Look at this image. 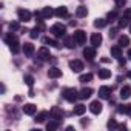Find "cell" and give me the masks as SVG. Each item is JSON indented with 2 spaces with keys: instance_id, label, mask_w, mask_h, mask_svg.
Returning <instances> with one entry per match:
<instances>
[{
  "instance_id": "32",
  "label": "cell",
  "mask_w": 131,
  "mask_h": 131,
  "mask_svg": "<svg viewBox=\"0 0 131 131\" xmlns=\"http://www.w3.org/2000/svg\"><path fill=\"white\" fill-rule=\"evenodd\" d=\"M119 45L120 46H128L129 45V37L128 36H120L119 37Z\"/></svg>"
},
{
  "instance_id": "12",
  "label": "cell",
  "mask_w": 131,
  "mask_h": 131,
  "mask_svg": "<svg viewBox=\"0 0 131 131\" xmlns=\"http://www.w3.org/2000/svg\"><path fill=\"white\" fill-rule=\"evenodd\" d=\"M83 56H85V59L86 60H94V57H96V49H94V46L93 48H85L83 49Z\"/></svg>"
},
{
  "instance_id": "20",
  "label": "cell",
  "mask_w": 131,
  "mask_h": 131,
  "mask_svg": "<svg viewBox=\"0 0 131 131\" xmlns=\"http://www.w3.org/2000/svg\"><path fill=\"white\" fill-rule=\"evenodd\" d=\"M111 56L116 57V59L122 57V46H120V45H114V46H111Z\"/></svg>"
},
{
  "instance_id": "10",
  "label": "cell",
  "mask_w": 131,
  "mask_h": 131,
  "mask_svg": "<svg viewBox=\"0 0 131 131\" xmlns=\"http://www.w3.org/2000/svg\"><path fill=\"white\" fill-rule=\"evenodd\" d=\"M37 56H39V59L40 60H48L51 56H49V49L46 48V46H42L39 51H37Z\"/></svg>"
},
{
  "instance_id": "24",
  "label": "cell",
  "mask_w": 131,
  "mask_h": 131,
  "mask_svg": "<svg viewBox=\"0 0 131 131\" xmlns=\"http://www.w3.org/2000/svg\"><path fill=\"white\" fill-rule=\"evenodd\" d=\"M42 42H43L45 45H49V46L59 48V43H57V40H54L52 37H43V39H42Z\"/></svg>"
},
{
  "instance_id": "18",
  "label": "cell",
  "mask_w": 131,
  "mask_h": 131,
  "mask_svg": "<svg viewBox=\"0 0 131 131\" xmlns=\"http://www.w3.org/2000/svg\"><path fill=\"white\" fill-rule=\"evenodd\" d=\"M117 113H120V114H129L131 116V105L129 103H123V105H119L117 106Z\"/></svg>"
},
{
  "instance_id": "38",
  "label": "cell",
  "mask_w": 131,
  "mask_h": 131,
  "mask_svg": "<svg viewBox=\"0 0 131 131\" xmlns=\"http://www.w3.org/2000/svg\"><path fill=\"white\" fill-rule=\"evenodd\" d=\"M114 2H116V5H117V6H125L126 0H114Z\"/></svg>"
},
{
  "instance_id": "3",
  "label": "cell",
  "mask_w": 131,
  "mask_h": 131,
  "mask_svg": "<svg viewBox=\"0 0 131 131\" xmlns=\"http://www.w3.org/2000/svg\"><path fill=\"white\" fill-rule=\"evenodd\" d=\"M51 32L54 37H65V32H67V26L62 23H56L51 26Z\"/></svg>"
},
{
  "instance_id": "6",
  "label": "cell",
  "mask_w": 131,
  "mask_h": 131,
  "mask_svg": "<svg viewBox=\"0 0 131 131\" xmlns=\"http://www.w3.org/2000/svg\"><path fill=\"white\" fill-rule=\"evenodd\" d=\"M70 68L74 71V73H80L83 70V62L82 60H71L70 62Z\"/></svg>"
},
{
  "instance_id": "29",
  "label": "cell",
  "mask_w": 131,
  "mask_h": 131,
  "mask_svg": "<svg viewBox=\"0 0 131 131\" xmlns=\"http://www.w3.org/2000/svg\"><path fill=\"white\" fill-rule=\"evenodd\" d=\"M74 43H77L74 37H67V39H65V46H67V48H70V49H73V48L76 46Z\"/></svg>"
},
{
  "instance_id": "14",
  "label": "cell",
  "mask_w": 131,
  "mask_h": 131,
  "mask_svg": "<svg viewBox=\"0 0 131 131\" xmlns=\"http://www.w3.org/2000/svg\"><path fill=\"white\" fill-rule=\"evenodd\" d=\"M43 28H45V25H43L42 22L39 23V26H36V28H32V29H31V32H29V36H31V39H37V37H39V34H40V31H42Z\"/></svg>"
},
{
  "instance_id": "17",
  "label": "cell",
  "mask_w": 131,
  "mask_h": 131,
  "mask_svg": "<svg viewBox=\"0 0 131 131\" xmlns=\"http://www.w3.org/2000/svg\"><path fill=\"white\" fill-rule=\"evenodd\" d=\"M91 94H93V90H91V88H83V90H80V93H79V99H82V100L90 99Z\"/></svg>"
},
{
  "instance_id": "1",
  "label": "cell",
  "mask_w": 131,
  "mask_h": 131,
  "mask_svg": "<svg viewBox=\"0 0 131 131\" xmlns=\"http://www.w3.org/2000/svg\"><path fill=\"white\" fill-rule=\"evenodd\" d=\"M5 43L9 45V48H11V51H13L14 54L19 52V39H17V36H14L13 32H9V34L5 36Z\"/></svg>"
},
{
  "instance_id": "26",
  "label": "cell",
  "mask_w": 131,
  "mask_h": 131,
  "mask_svg": "<svg viewBox=\"0 0 131 131\" xmlns=\"http://www.w3.org/2000/svg\"><path fill=\"white\" fill-rule=\"evenodd\" d=\"M128 23H129V17L123 16V17H120V19H119L117 26H119V28H126V26H128Z\"/></svg>"
},
{
  "instance_id": "13",
  "label": "cell",
  "mask_w": 131,
  "mask_h": 131,
  "mask_svg": "<svg viewBox=\"0 0 131 131\" xmlns=\"http://www.w3.org/2000/svg\"><path fill=\"white\" fill-rule=\"evenodd\" d=\"M48 77H51V79H59V77H62V70H59V68H56V67L49 68V70H48Z\"/></svg>"
},
{
  "instance_id": "11",
  "label": "cell",
  "mask_w": 131,
  "mask_h": 131,
  "mask_svg": "<svg viewBox=\"0 0 131 131\" xmlns=\"http://www.w3.org/2000/svg\"><path fill=\"white\" fill-rule=\"evenodd\" d=\"M36 111H37V106H36L34 103H25V105H23V113H25V114L32 116V114H36Z\"/></svg>"
},
{
  "instance_id": "36",
  "label": "cell",
  "mask_w": 131,
  "mask_h": 131,
  "mask_svg": "<svg viewBox=\"0 0 131 131\" xmlns=\"http://www.w3.org/2000/svg\"><path fill=\"white\" fill-rule=\"evenodd\" d=\"M117 126H119V125L116 123V120H114V119H111V120L108 122V128H110V129H114V128H117Z\"/></svg>"
},
{
  "instance_id": "35",
  "label": "cell",
  "mask_w": 131,
  "mask_h": 131,
  "mask_svg": "<svg viewBox=\"0 0 131 131\" xmlns=\"http://www.w3.org/2000/svg\"><path fill=\"white\" fill-rule=\"evenodd\" d=\"M25 83H26L28 86H32V83H34V77H32V76H25Z\"/></svg>"
},
{
  "instance_id": "40",
  "label": "cell",
  "mask_w": 131,
  "mask_h": 131,
  "mask_svg": "<svg viewBox=\"0 0 131 131\" xmlns=\"http://www.w3.org/2000/svg\"><path fill=\"white\" fill-rule=\"evenodd\" d=\"M128 57H129V59H131V48H129V49H128Z\"/></svg>"
},
{
  "instance_id": "31",
  "label": "cell",
  "mask_w": 131,
  "mask_h": 131,
  "mask_svg": "<svg viewBox=\"0 0 131 131\" xmlns=\"http://www.w3.org/2000/svg\"><path fill=\"white\" fill-rule=\"evenodd\" d=\"M106 23H108V20H105V19H96L94 20L96 28H103V26H106Z\"/></svg>"
},
{
  "instance_id": "37",
  "label": "cell",
  "mask_w": 131,
  "mask_h": 131,
  "mask_svg": "<svg viewBox=\"0 0 131 131\" xmlns=\"http://www.w3.org/2000/svg\"><path fill=\"white\" fill-rule=\"evenodd\" d=\"M9 29H11V31H17V29H19V23H17V22H11V23H9Z\"/></svg>"
},
{
  "instance_id": "15",
  "label": "cell",
  "mask_w": 131,
  "mask_h": 131,
  "mask_svg": "<svg viewBox=\"0 0 131 131\" xmlns=\"http://www.w3.org/2000/svg\"><path fill=\"white\" fill-rule=\"evenodd\" d=\"M100 43H102V36H100V32H94V34L91 36V45H93L94 48H97Z\"/></svg>"
},
{
  "instance_id": "34",
  "label": "cell",
  "mask_w": 131,
  "mask_h": 131,
  "mask_svg": "<svg viewBox=\"0 0 131 131\" xmlns=\"http://www.w3.org/2000/svg\"><path fill=\"white\" fill-rule=\"evenodd\" d=\"M116 19H117V13H116V11H110L108 16H106V20H108V22H113V20H116Z\"/></svg>"
},
{
  "instance_id": "22",
  "label": "cell",
  "mask_w": 131,
  "mask_h": 131,
  "mask_svg": "<svg viewBox=\"0 0 131 131\" xmlns=\"http://www.w3.org/2000/svg\"><path fill=\"white\" fill-rule=\"evenodd\" d=\"M54 14H56V11H52L49 6H45V8L42 9V16H43V19H51Z\"/></svg>"
},
{
  "instance_id": "7",
  "label": "cell",
  "mask_w": 131,
  "mask_h": 131,
  "mask_svg": "<svg viewBox=\"0 0 131 131\" xmlns=\"http://www.w3.org/2000/svg\"><path fill=\"white\" fill-rule=\"evenodd\" d=\"M90 111H91L93 114H100V113H102V103H100L99 100H93V102L90 103Z\"/></svg>"
},
{
  "instance_id": "9",
  "label": "cell",
  "mask_w": 131,
  "mask_h": 131,
  "mask_svg": "<svg viewBox=\"0 0 131 131\" xmlns=\"http://www.w3.org/2000/svg\"><path fill=\"white\" fill-rule=\"evenodd\" d=\"M49 116H51L52 119H56V120H60L62 116H63V111H62L59 106H52L51 111H49Z\"/></svg>"
},
{
  "instance_id": "5",
  "label": "cell",
  "mask_w": 131,
  "mask_h": 131,
  "mask_svg": "<svg viewBox=\"0 0 131 131\" xmlns=\"http://www.w3.org/2000/svg\"><path fill=\"white\" fill-rule=\"evenodd\" d=\"M111 93H113L111 86H100L99 88V97H102V99H110Z\"/></svg>"
},
{
  "instance_id": "16",
  "label": "cell",
  "mask_w": 131,
  "mask_h": 131,
  "mask_svg": "<svg viewBox=\"0 0 131 131\" xmlns=\"http://www.w3.org/2000/svg\"><path fill=\"white\" fill-rule=\"evenodd\" d=\"M128 97H131V86H128V85H125V86H122L120 88V99H128Z\"/></svg>"
},
{
  "instance_id": "2",
  "label": "cell",
  "mask_w": 131,
  "mask_h": 131,
  "mask_svg": "<svg viewBox=\"0 0 131 131\" xmlns=\"http://www.w3.org/2000/svg\"><path fill=\"white\" fill-rule=\"evenodd\" d=\"M63 97H65V100L74 103L76 99L79 97V93H77L76 88H65V90H63Z\"/></svg>"
},
{
  "instance_id": "33",
  "label": "cell",
  "mask_w": 131,
  "mask_h": 131,
  "mask_svg": "<svg viewBox=\"0 0 131 131\" xmlns=\"http://www.w3.org/2000/svg\"><path fill=\"white\" fill-rule=\"evenodd\" d=\"M93 80V74H83V76H80V79H79V82H82V83H86V82H91Z\"/></svg>"
},
{
  "instance_id": "19",
  "label": "cell",
  "mask_w": 131,
  "mask_h": 131,
  "mask_svg": "<svg viewBox=\"0 0 131 131\" xmlns=\"http://www.w3.org/2000/svg\"><path fill=\"white\" fill-rule=\"evenodd\" d=\"M23 52H25V56H28V57H31L32 54H34V45L32 43H25L23 45Z\"/></svg>"
},
{
  "instance_id": "23",
  "label": "cell",
  "mask_w": 131,
  "mask_h": 131,
  "mask_svg": "<svg viewBox=\"0 0 131 131\" xmlns=\"http://www.w3.org/2000/svg\"><path fill=\"white\" fill-rule=\"evenodd\" d=\"M56 16L57 17H67L68 16V8L67 6H59L56 9Z\"/></svg>"
},
{
  "instance_id": "39",
  "label": "cell",
  "mask_w": 131,
  "mask_h": 131,
  "mask_svg": "<svg viewBox=\"0 0 131 131\" xmlns=\"http://www.w3.org/2000/svg\"><path fill=\"white\" fill-rule=\"evenodd\" d=\"M116 32H117V29H116V28H113V29L110 31V37H114V36H116Z\"/></svg>"
},
{
  "instance_id": "42",
  "label": "cell",
  "mask_w": 131,
  "mask_h": 131,
  "mask_svg": "<svg viewBox=\"0 0 131 131\" xmlns=\"http://www.w3.org/2000/svg\"><path fill=\"white\" fill-rule=\"evenodd\" d=\"M129 32H131V25H129Z\"/></svg>"
},
{
  "instance_id": "4",
  "label": "cell",
  "mask_w": 131,
  "mask_h": 131,
  "mask_svg": "<svg viewBox=\"0 0 131 131\" xmlns=\"http://www.w3.org/2000/svg\"><path fill=\"white\" fill-rule=\"evenodd\" d=\"M73 37L76 39L77 45H83V43L86 42V32H85L83 29H77V31L74 32V36H73Z\"/></svg>"
},
{
  "instance_id": "28",
  "label": "cell",
  "mask_w": 131,
  "mask_h": 131,
  "mask_svg": "<svg viewBox=\"0 0 131 131\" xmlns=\"http://www.w3.org/2000/svg\"><path fill=\"white\" fill-rule=\"evenodd\" d=\"M57 128H59V120H56V119L46 123V129H48V131H54V129H57Z\"/></svg>"
},
{
  "instance_id": "8",
  "label": "cell",
  "mask_w": 131,
  "mask_h": 131,
  "mask_svg": "<svg viewBox=\"0 0 131 131\" xmlns=\"http://www.w3.org/2000/svg\"><path fill=\"white\" fill-rule=\"evenodd\" d=\"M17 14H19V19H20V22H29L31 20V13L29 11H26V9H19L17 11Z\"/></svg>"
},
{
  "instance_id": "30",
  "label": "cell",
  "mask_w": 131,
  "mask_h": 131,
  "mask_svg": "<svg viewBox=\"0 0 131 131\" xmlns=\"http://www.w3.org/2000/svg\"><path fill=\"white\" fill-rule=\"evenodd\" d=\"M46 117H48V111H42V113H39V114H37L36 122L42 123V122H45V120H46Z\"/></svg>"
},
{
  "instance_id": "41",
  "label": "cell",
  "mask_w": 131,
  "mask_h": 131,
  "mask_svg": "<svg viewBox=\"0 0 131 131\" xmlns=\"http://www.w3.org/2000/svg\"><path fill=\"white\" fill-rule=\"evenodd\" d=\"M128 77H129V79H131V71H129V73H128Z\"/></svg>"
},
{
  "instance_id": "25",
  "label": "cell",
  "mask_w": 131,
  "mask_h": 131,
  "mask_svg": "<svg viewBox=\"0 0 131 131\" xmlns=\"http://www.w3.org/2000/svg\"><path fill=\"white\" fill-rule=\"evenodd\" d=\"M86 14H88V8L83 6V5L76 9V16H77V17H86Z\"/></svg>"
},
{
  "instance_id": "21",
  "label": "cell",
  "mask_w": 131,
  "mask_h": 131,
  "mask_svg": "<svg viewBox=\"0 0 131 131\" xmlns=\"http://www.w3.org/2000/svg\"><path fill=\"white\" fill-rule=\"evenodd\" d=\"M86 111V106L83 105V103H79V105H74V110H73V113L76 114V116H82L83 113Z\"/></svg>"
},
{
  "instance_id": "27",
  "label": "cell",
  "mask_w": 131,
  "mask_h": 131,
  "mask_svg": "<svg viewBox=\"0 0 131 131\" xmlns=\"http://www.w3.org/2000/svg\"><path fill=\"white\" fill-rule=\"evenodd\" d=\"M111 77V70H99V79H110Z\"/></svg>"
}]
</instances>
